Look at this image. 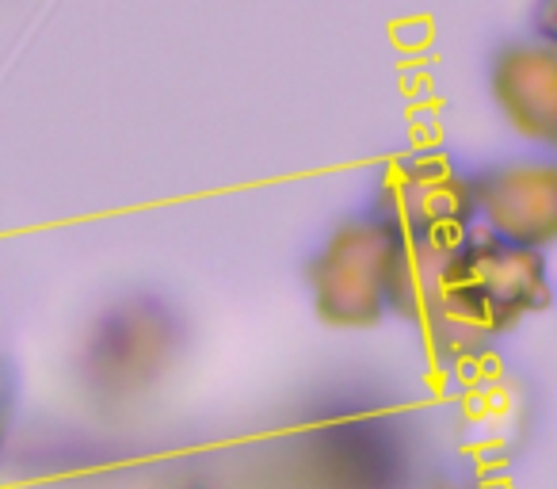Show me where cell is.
Returning <instances> with one entry per match:
<instances>
[{
	"label": "cell",
	"mask_w": 557,
	"mask_h": 489,
	"mask_svg": "<svg viewBox=\"0 0 557 489\" xmlns=\"http://www.w3.org/2000/svg\"><path fill=\"white\" fill-rule=\"evenodd\" d=\"M371 215L405 249H455L473 233V169L447 149H417L386 164Z\"/></svg>",
	"instance_id": "6da1fadb"
},
{
	"label": "cell",
	"mask_w": 557,
	"mask_h": 489,
	"mask_svg": "<svg viewBox=\"0 0 557 489\" xmlns=\"http://www.w3.org/2000/svg\"><path fill=\"white\" fill-rule=\"evenodd\" d=\"M401 245L367 210L341 222L310 265L313 303L336 326H367L397 298Z\"/></svg>",
	"instance_id": "7a4b0ae2"
},
{
	"label": "cell",
	"mask_w": 557,
	"mask_h": 489,
	"mask_svg": "<svg viewBox=\"0 0 557 489\" xmlns=\"http://www.w3.org/2000/svg\"><path fill=\"white\" fill-rule=\"evenodd\" d=\"M473 230L531 253L557 245V157L519 154L473 169Z\"/></svg>",
	"instance_id": "3957f363"
},
{
	"label": "cell",
	"mask_w": 557,
	"mask_h": 489,
	"mask_svg": "<svg viewBox=\"0 0 557 489\" xmlns=\"http://www.w3.org/2000/svg\"><path fill=\"white\" fill-rule=\"evenodd\" d=\"M493 115L531 154L557 157V47L539 35L504 39L485 62Z\"/></svg>",
	"instance_id": "277c9868"
},
{
	"label": "cell",
	"mask_w": 557,
	"mask_h": 489,
	"mask_svg": "<svg viewBox=\"0 0 557 489\" xmlns=\"http://www.w3.org/2000/svg\"><path fill=\"white\" fill-rule=\"evenodd\" d=\"M531 32L539 35V39H546V42H554V47H557V0H534Z\"/></svg>",
	"instance_id": "5b68a950"
}]
</instances>
